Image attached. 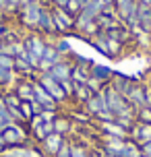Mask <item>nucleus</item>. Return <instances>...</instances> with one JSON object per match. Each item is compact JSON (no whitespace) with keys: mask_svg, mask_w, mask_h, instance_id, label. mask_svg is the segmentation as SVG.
Listing matches in <instances>:
<instances>
[{"mask_svg":"<svg viewBox=\"0 0 151 157\" xmlns=\"http://www.w3.org/2000/svg\"><path fill=\"white\" fill-rule=\"evenodd\" d=\"M48 6L44 0H35L31 4H25L17 10V19L19 23L23 25L25 29L29 31H37L40 29V21H41V15H44V8Z\"/></svg>","mask_w":151,"mask_h":157,"instance_id":"f257e3e1","label":"nucleus"},{"mask_svg":"<svg viewBox=\"0 0 151 157\" xmlns=\"http://www.w3.org/2000/svg\"><path fill=\"white\" fill-rule=\"evenodd\" d=\"M23 44H25V50H27V60H29V64L37 71V64H40L41 56H44V50L48 46V41H46V37H44L41 33L29 31L23 37Z\"/></svg>","mask_w":151,"mask_h":157,"instance_id":"f03ea898","label":"nucleus"},{"mask_svg":"<svg viewBox=\"0 0 151 157\" xmlns=\"http://www.w3.org/2000/svg\"><path fill=\"white\" fill-rule=\"evenodd\" d=\"M2 136L6 145H29L31 143V134H29V128L23 122H10L6 124V128L2 130Z\"/></svg>","mask_w":151,"mask_h":157,"instance_id":"7ed1b4c3","label":"nucleus"},{"mask_svg":"<svg viewBox=\"0 0 151 157\" xmlns=\"http://www.w3.org/2000/svg\"><path fill=\"white\" fill-rule=\"evenodd\" d=\"M35 81L40 83L46 91L50 93V97L54 99L58 105H64V103L68 101V97L64 95V91H62V87H60V81H56L50 72H37V77H35Z\"/></svg>","mask_w":151,"mask_h":157,"instance_id":"20e7f679","label":"nucleus"},{"mask_svg":"<svg viewBox=\"0 0 151 157\" xmlns=\"http://www.w3.org/2000/svg\"><path fill=\"white\" fill-rule=\"evenodd\" d=\"M75 35H79L81 39H85V41H89L91 37H95L97 33H102L99 31V27H97V23H95V19L93 17H89V15H85L83 10H81L79 15L75 17Z\"/></svg>","mask_w":151,"mask_h":157,"instance_id":"39448f33","label":"nucleus"},{"mask_svg":"<svg viewBox=\"0 0 151 157\" xmlns=\"http://www.w3.org/2000/svg\"><path fill=\"white\" fill-rule=\"evenodd\" d=\"M52 15H54V23H56V31L60 35L75 31V15H71L66 8L60 6H52Z\"/></svg>","mask_w":151,"mask_h":157,"instance_id":"423d86ee","label":"nucleus"},{"mask_svg":"<svg viewBox=\"0 0 151 157\" xmlns=\"http://www.w3.org/2000/svg\"><path fill=\"white\" fill-rule=\"evenodd\" d=\"M60 60H64V56L58 52V48L54 46V39H52V41H48V46L44 50V56H41L40 64H37V72H50V68L54 64H58Z\"/></svg>","mask_w":151,"mask_h":157,"instance_id":"0eeeda50","label":"nucleus"},{"mask_svg":"<svg viewBox=\"0 0 151 157\" xmlns=\"http://www.w3.org/2000/svg\"><path fill=\"white\" fill-rule=\"evenodd\" d=\"M145 93H147V87H145V83H141V81H135L133 85H130V89L126 91V95H124V99H126L133 108H143V105H147V97H145Z\"/></svg>","mask_w":151,"mask_h":157,"instance_id":"6e6552de","label":"nucleus"},{"mask_svg":"<svg viewBox=\"0 0 151 157\" xmlns=\"http://www.w3.org/2000/svg\"><path fill=\"white\" fill-rule=\"evenodd\" d=\"M95 130L103 136H116V139H124V141L128 139V130H124L116 120H110V122H97L95 120Z\"/></svg>","mask_w":151,"mask_h":157,"instance_id":"1a4fd4ad","label":"nucleus"},{"mask_svg":"<svg viewBox=\"0 0 151 157\" xmlns=\"http://www.w3.org/2000/svg\"><path fill=\"white\" fill-rule=\"evenodd\" d=\"M64 143H66V139H64L62 134L52 132L50 136H46V139L40 143V147H41V151H44V155H46V157H56Z\"/></svg>","mask_w":151,"mask_h":157,"instance_id":"9d476101","label":"nucleus"},{"mask_svg":"<svg viewBox=\"0 0 151 157\" xmlns=\"http://www.w3.org/2000/svg\"><path fill=\"white\" fill-rule=\"evenodd\" d=\"M114 8H116L118 19L122 23H126L130 17H137L139 2H137V0H116V2H114Z\"/></svg>","mask_w":151,"mask_h":157,"instance_id":"9b49d317","label":"nucleus"},{"mask_svg":"<svg viewBox=\"0 0 151 157\" xmlns=\"http://www.w3.org/2000/svg\"><path fill=\"white\" fill-rule=\"evenodd\" d=\"M72 60L71 58H64V60H60L58 64H54L52 68H50V75L56 78V81H68L71 78V72H72Z\"/></svg>","mask_w":151,"mask_h":157,"instance_id":"f8f14e48","label":"nucleus"},{"mask_svg":"<svg viewBox=\"0 0 151 157\" xmlns=\"http://www.w3.org/2000/svg\"><path fill=\"white\" fill-rule=\"evenodd\" d=\"M128 139H130V141H135V143H139V145H143V143L151 141V124L137 122V124L130 128V132H128Z\"/></svg>","mask_w":151,"mask_h":157,"instance_id":"ddd939ff","label":"nucleus"},{"mask_svg":"<svg viewBox=\"0 0 151 157\" xmlns=\"http://www.w3.org/2000/svg\"><path fill=\"white\" fill-rule=\"evenodd\" d=\"M85 110H87L89 114L93 116V120H95V116H99L102 112L108 110V105H106V95H103V89L99 91V93H95L87 103H85Z\"/></svg>","mask_w":151,"mask_h":157,"instance_id":"4468645a","label":"nucleus"},{"mask_svg":"<svg viewBox=\"0 0 151 157\" xmlns=\"http://www.w3.org/2000/svg\"><path fill=\"white\" fill-rule=\"evenodd\" d=\"M37 33H41V35H56L58 33L56 31V23H54V15H52V6L44 8V15H41Z\"/></svg>","mask_w":151,"mask_h":157,"instance_id":"2eb2a0df","label":"nucleus"},{"mask_svg":"<svg viewBox=\"0 0 151 157\" xmlns=\"http://www.w3.org/2000/svg\"><path fill=\"white\" fill-rule=\"evenodd\" d=\"M33 83H35V78H25V77H21V81L17 83L13 91L19 95L21 101H31L33 99Z\"/></svg>","mask_w":151,"mask_h":157,"instance_id":"dca6fc26","label":"nucleus"},{"mask_svg":"<svg viewBox=\"0 0 151 157\" xmlns=\"http://www.w3.org/2000/svg\"><path fill=\"white\" fill-rule=\"evenodd\" d=\"M54 132V122H41V124H35L29 128V134H31V141L37 143L40 145L46 136H50V134Z\"/></svg>","mask_w":151,"mask_h":157,"instance_id":"f3484780","label":"nucleus"},{"mask_svg":"<svg viewBox=\"0 0 151 157\" xmlns=\"http://www.w3.org/2000/svg\"><path fill=\"white\" fill-rule=\"evenodd\" d=\"M91 97H93V93H91V89H89L85 83H75V85H72V97L71 99L77 103V105H85Z\"/></svg>","mask_w":151,"mask_h":157,"instance_id":"a211bd4d","label":"nucleus"},{"mask_svg":"<svg viewBox=\"0 0 151 157\" xmlns=\"http://www.w3.org/2000/svg\"><path fill=\"white\" fill-rule=\"evenodd\" d=\"M72 126H75V124H72L71 116H62V114H58L56 120H54V132L56 134H62L64 139H66V136H71Z\"/></svg>","mask_w":151,"mask_h":157,"instance_id":"6ab92c4d","label":"nucleus"},{"mask_svg":"<svg viewBox=\"0 0 151 157\" xmlns=\"http://www.w3.org/2000/svg\"><path fill=\"white\" fill-rule=\"evenodd\" d=\"M91 75H95L103 85H110V81L114 78L116 72L112 71L110 66H106V64H95V62H93V64H91Z\"/></svg>","mask_w":151,"mask_h":157,"instance_id":"aec40b11","label":"nucleus"},{"mask_svg":"<svg viewBox=\"0 0 151 157\" xmlns=\"http://www.w3.org/2000/svg\"><path fill=\"white\" fill-rule=\"evenodd\" d=\"M137 19H139V27H141L143 31L151 33V6L149 4H139Z\"/></svg>","mask_w":151,"mask_h":157,"instance_id":"412c9836","label":"nucleus"},{"mask_svg":"<svg viewBox=\"0 0 151 157\" xmlns=\"http://www.w3.org/2000/svg\"><path fill=\"white\" fill-rule=\"evenodd\" d=\"M133 83H135V78L124 77V75H118V72H116V75H114V78L110 81V85L114 87L120 95H126V91L130 89V85H133Z\"/></svg>","mask_w":151,"mask_h":157,"instance_id":"4be33fe9","label":"nucleus"},{"mask_svg":"<svg viewBox=\"0 0 151 157\" xmlns=\"http://www.w3.org/2000/svg\"><path fill=\"white\" fill-rule=\"evenodd\" d=\"M133 37H135V48H145V50H151V33L143 31L141 27H135L130 29Z\"/></svg>","mask_w":151,"mask_h":157,"instance_id":"5701e85b","label":"nucleus"},{"mask_svg":"<svg viewBox=\"0 0 151 157\" xmlns=\"http://www.w3.org/2000/svg\"><path fill=\"white\" fill-rule=\"evenodd\" d=\"M71 120L72 122H81V124H89V122L93 120V116L85 110V105H77V103H75V108H72V112H71Z\"/></svg>","mask_w":151,"mask_h":157,"instance_id":"b1692460","label":"nucleus"},{"mask_svg":"<svg viewBox=\"0 0 151 157\" xmlns=\"http://www.w3.org/2000/svg\"><path fill=\"white\" fill-rule=\"evenodd\" d=\"M71 141V139H68ZM91 149H89L87 143L83 141H71V157H89Z\"/></svg>","mask_w":151,"mask_h":157,"instance_id":"393cba45","label":"nucleus"},{"mask_svg":"<svg viewBox=\"0 0 151 157\" xmlns=\"http://www.w3.org/2000/svg\"><path fill=\"white\" fill-rule=\"evenodd\" d=\"M89 75H91V66H79V64H75L72 72H71V81L72 83H85Z\"/></svg>","mask_w":151,"mask_h":157,"instance_id":"a878e982","label":"nucleus"},{"mask_svg":"<svg viewBox=\"0 0 151 157\" xmlns=\"http://www.w3.org/2000/svg\"><path fill=\"white\" fill-rule=\"evenodd\" d=\"M0 157H27V145H10L0 151Z\"/></svg>","mask_w":151,"mask_h":157,"instance_id":"bb28decb","label":"nucleus"},{"mask_svg":"<svg viewBox=\"0 0 151 157\" xmlns=\"http://www.w3.org/2000/svg\"><path fill=\"white\" fill-rule=\"evenodd\" d=\"M139 155H141V147H139V143H135V141H130V139H128L122 157H139Z\"/></svg>","mask_w":151,"mask_h":157,"instance_id":"cd10ccee","label":"nucleus"},{"mask_svg":"<svg viewBox=\"0 0 151 157\" xmlns=\"http://www.w3.org/2000/svg\"><path fill=\"white\" fill-rule=\"evenodd\" d=\"M85 85H87L89 89H91V93H93V95H95V93H99V91H102L103 87H106V85L102 83V81H99V78L95 77V75H89V77H87V81H85Z\"/></svg>","mask_w":151,"mask_h":157,"instance_id":"c85d7f7f","label":"nucleus"},{"mask_svg":"<svg viewBox=\"0 0 151 157\" xmlns=\"http://www.w3.org/2000/svg\"><path fill=\"white\" fill-rule=\"evenodd\" d=\"M137 122H143V124H151V108L143 105V108H137Z\"/></svg>","mask_w":151,"mask_h":157,"instance_id":"c756f323","label":"nucleus"},{"mask_svg":"<svg viewBox=\"0 0 151 157\" xmlns=\"http://www.w3.org/2000/svg\"><path fill=\"white\" fill-rule=\"evenodd\" d=\"M21 114H23V118H25V124L35 116V114H33V108H31V101H21Z\"/></svg>","mask_w":151,"mask_h":157,"instance_id":"7c9ffc66","label":"nucleus"},{"mask_svg":"<svg viewBox=\"0 0 151 157\" xmlns=\"http://www.w3.org/2000/svg\"><path fill=\"white\" fill-rule=\"evenodd\" d=\"M54 46L58 48V52H60L64 58H68V56L72 54V50H71V46H68V41H64V39H58V41H54Z\"/></svg>","mask_w":151,"mask_h":157,"instance_id":"2f4dec72","label":"nucleus"},{"mask_svg":"<svg viewBox=\"0 0 151 157\" xmlns=\"http://www.w3.org/2000/svg\"><path fill=\"white\" fill-rule=\"evenodd\" d=\"M31 2H35V0H8V15H10V13H17L21 6L31 4Z\"/></svg>","mask_w":151,"mask_h":157,"instance_id":"473e14b6","label":"nucleus"},{"mask_svg":"<svg viewBox=\"0 0 151 157\" xmlns=\"http://www.w3.org/2000/svg\"><path fill=\"white\" fill-rule=\"evenodd\" d=\"M58 114H60V110H41L37 116L41 118V122H54Z\"/></svg>","mask_w":151,"mask_h":157,"instance_id":"72a5a7b5","label":"nucleus"},{"mask_svg":"<svg viewBox=\"0 0 151 157\" xmlns=\"http://www.w3.org/2000/svg\"><path fill=\"white\" fill-rule=\"evenodd\" d=\"M27 157H46V155H44V151L37 143H29L27 145Z\"/></svg>","mask_w":151,"mask_h":157,"instance_id":"f704fd0d","label":"nucleus"},{"mask_svg":"<svg viewBox=\"0 0 151 157\" xmlns=\"http://www.w3.org/2000/svg\"><path fill=\"white\" fill-rule=\"evenodd\" d=\"M66 10L71 13V15H79L81 10H83V0H68V6H66Z\"/></svg>","mask_w":151,"mask_h":157,"instance_id":"c9c22d12","label":"nucleus"},{"mask_svg":"<svg viewBox=\"0 0 151 157\" xmlns=\"http://www.w3.org/2000/svg\"><path fill=\"white\" fill-rule=\"evenodd\" d=\"M0 66L2 68H15V58H10L6 54H0Z\"/></svg>","mask_w":151,"mask_h":157,"instance_id":"e433bc0d","label":"nucleus"},{"mask_svg":"<svg viewBox=\"0 0 151 157\" xmlns=\"http://www.w3.org/2000/svg\"><path fill=\"white\" fill-rule=\"evenodd\" d=\"M72 85H75V83H72L71 78H68V81H60V87H62L64 95H66L68 99H71V97H72Z\"/></svg>","mask_w":151,"mask_h":157,"instance_id":"4c0bfd02","label":"nucleus"},{"mask_svg":"<svg viewBox=\"0 0 151 157\" xmlns=\"http://www.w3.org/2000/svg\"><path fill=\"white\" fill-rule=\"evenodd\" d=\"M139 147H141V155H145V157H151V141L143 143V145H139Z\"/></svg>","mask_w":151,"mask_h":157,"instance_id":"58836bf2","label":"nucleus"},{"mask_svg":"<svg viewBox=\"0 0 151 157\" xmlns=\"http://www.w3.org/2000/svg\"><path fill=\"white\" fill-rule=\"evenodd\" d=\"M31 108H33V114H35V116H37V114L44 110V105H41L40 101H35V99H31Z\"/></svg>","mask_w":151,"mask_h":157,"instance_id":"ea45409f","label":"nucleus"},{"mask_svg":"<svg viewBox=\"0 0 151 157\" xmlns=\"http://www.w3.org/2000/svg\"><path fill=\"white\" fill-rule=\"evenodd\" d=\"M6 33H8L6 23H4V21H0V39H4V37H6Z\"/></svg>","mask_w":151,"mask_h":157,"instance_id":"a19ab883","label":"nucleus"},{"mask_svg":"<svg viewBox=\"0 0 151 157\" xmlns=\"http://www.w3.org/2000/svg\"><path fill=\"white\" fill-rule=\"evenodd\" d=\"M147 87V93H145V97H147V105L151 108V85H145Z\"/></svg>","mask_w":151,"mask_h":157,"instance_id":"79ce46f5","label":"nucleus"},{"mask_svg":"<svg viewBox=\"0 0 151 157\" xmlns=\"http://www.w3.org/2000/svg\"><path fill=\"white\" fill-rule=\"evenodd\" d=\"M4 147H8V145H6V141H4V136H2V132H0V151L4 149Z\"/></svg>","mask_w":151,"mask_h":157,"instance_id":"37998d69","label":"nucleus"},{"mask_svg":"<svg viewBox=\"0 0 151 157\" xmlns=\"http://www.w3.org/2000/svg\"><path fill=\"white\" fill-rule=\"evenodd\" d=\"M137 2H139V4H149L151 6V0H137Z\"/></svg>","mask_w":151,"mask_h":157,"instance_id":"c03bdc74","label":"nucleus"},{"mask_svg":"<svg viewBox=\"0 0 151 157\" xmlns=\"http://www.w3.org/2000/svg\"><path fill=\"white\" fill-rule=\"evenodd\" d=\"M0 21H4V13H2V8H0Z\"/></svg>","mask_w":151,"mask_h":157,"instance_id":"a18cd8bd","label":"nucleus"},{"mask_svg":"<svg viewBox=\"0 0 151 157\" xmlns=\"http://www.w3.org/2000/svg\"><path fill=\"white\" fill-rule=\"evenodd\" d=\"M2 93H4V89H2V87H0V95H2Z\"/></svg>","mask_w":151,"mask_h":157,"instance_id":"49530a36","label":"nucleus"},{"mask_svg":"<svg viewBox=\"0 0 151 157\" xmlns=\"http://www.w3.org/2000/svg\"><path fill=\"white\" fill-rule=\"evenodd\" d=\"M139 157H145V155H139Z\"/></svg>","mask_w":151,"mask_h":157,"instance_id":"de8ad7c7","label":"nucleus"},{"mask_svg":"<svg viewBox=\"0 0 151 157\" xmlns=\"http://www.w3.org/2000/svg\"><path fill=\"white\" fill-rule=\"evenodd\" d=\"M0 97H2V95H0Z\"/></svg>","mask_w":151,"mask_h":157,"instance_id":"09e8293b","label":"nucleus"}]
</instances>
